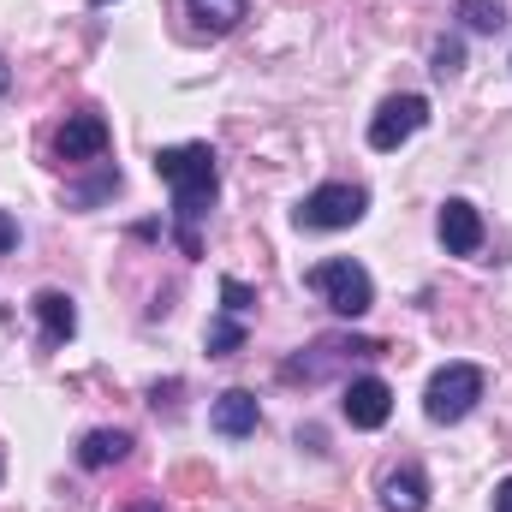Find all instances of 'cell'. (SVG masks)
<instances>
[{
  "mask_svg": "<svg viewBox=\"0 0 512 512\" xmlns=\"http://www.w3.org/2000/svg\"><path fill=\"white\" fill-rule=\"evenodd\" d=\"M382 507L387 512H423L429 507V477L417 465H399L382 477Z\"/></svg>",
  "mask_w": 512,
  "mask_h": 512,
  "instance_id": "cell-11",
  "label": "cell"
},
{
  "mask_svg": "<svg viewBox=\"0 0 512 512\" xmlns=\"http://www.w3.org/2000/svg\"><path fill=\"white\" fill-rule=\"evenodd\" d=\"M340 411H346L352 429H382L387 417H393V387H387L382 376H358V382L346 387Z\"/></svg>",
  "mask_w": 512,
  "mask_h": 512,
  "instance_id": "cell-6",
  "label": "cell"
},
{
  "mask_svg": "<svg viewBox=\"0 0 512 512\" xmlns=\"http://www.w3.org/2000/svg\"><path fill=\"white\" fill-rule=\"evenodd\" d=\"M459 18H465V30H501L507 6L501 0H459Z\"/></svg>",
  "mask_w": 512,
  "mask_h": 512,
  "instance_id": "cell-15",
  "label": "cell"
},
{
  "mask_svg": "<svg viewBox=\"0 0 512 512\" xmlns=\"http://www.w3.org/2000/svg\"><path fill=\"white\" fill-rule=\"evenodd\" d=\"M6 84H12V72H6V60H0V96H6Z\"/></svg>",
  "mask_w": 512,
  "mask_h": 512,
  "instance_id": "cell-21",
  "label": "cell"
},
{
  "mask_svg": "<svg viewBox=\"0 0 512 512\" xmlns=\"http://www.w3.org/2000/svg\"><path fill=\"white\" fill-rule=\"evenodd\" d=\"M102 149H108V120H102V114H72V120L60 126V137H54V155L72 161V167L96 161Z\"/></svg>",
  "mask_w": 512,
  "mask_h": 512,
  "instance_id": "cell-7",
  "label": "cell"
},
{
  "mask_svg": "<svg viewBox=\"0 0 512 512\" xmlns=\"http://www.w3.org/2000/svg\"><path fill=\"white\" fill-rule=\"evenodd\" d=\"M126 453H131L126 429H90V435L78 441V465H84V471H108V465H120Z\"/></svg>",
  "mask_w": 512,
  "mask_h": 512,
  "instance_id": "cell-12",
  "label": "cell"
},
{
  "mask_svg": "<svg viewBox=\"0 0 512 512\" xmlns=\"http://www.w3.org/2000/svg\"><path fill=\"white\" fill-rule=\"evenodd\" d=\"M310 292H322L340 316H364V310L376 304V280H370L352 256H328V262H316V268H310Z\"/></svg>",
  "mask_w": 512,
  "mask_h": 512,
  "instance_id": "cell-4",
  "label": "cell"
},
{
  "mask_svg": "<svg viewBox=\"0 0 512 512\" xmlns=\"http://www.w3.org/2000/svg\"><path fill=\"white\" fill-rule=\"evenodd\" d=\"M155 179H167L173 191V221H179V251L197 256V221L209 215L215 191H221V173H215V149L209 143H173L155 155Z\"/></svg>",
  "mask_w": 512,
  "mask_h": 512,
  "instance_id": "cell-1",
  "label": "cell"
},
{
  "mask_svg": "<svg viewBox=\"0 0 512 512\" xmlns=\"http://www.w3.org/2000/svg\"><path fill=\"white\" fill-rule=\"evenodd\" d=\"M185 6H191V18H197L203 30H215V36L239 30V24H245V12H251V0H185Z\"/></svg>",
  "mask_w": 512,
  "mask_h": 512,
  "instance_id": "cell-13",
  "label": "cell"
},
{
  "mask_svg": "<svg viewBox=\"0 0 512 512\" xmlns=\"http://www.w3.org/2000/svg\"><path fill=\"white\" fill-rule=\"evenodd\" d=\"M30 310H36V322H42V346H66L72 334H78V310H72V298L66 292H36L30 298Z\"/></svg>",
  "mask_w": 512,
  "mask_h": 512,
  "instance_id": "cell-10",
  "label": "cell"
},
{
  "mask_svg": "<svg viewBox=\"0 0 512 512\" xmlns=\"http://www.w3.org/2000/svg\"><path fill=\"white\" fill-rule=\"evenodd\" d=\"M364 209H370V191L364 185H316L298 203V227L304 233H340V227H358Z\"/></svg>",
  "mask_w": 512,
  "mask_h": 512,
  "instance_id": "cell-3",
  "label": "cell"
},
{
  "mask_svg": "<svg viewBox=\"0 0 512 512\" xmlns=\"http://www.w3.org/2000/svg\"><path fill=\"white\" fill-rule=\"evenodd\" d=\"M12 245H18V227H12V215H6V209H0V256L12 251Z\"/></svg>",
  "mask_w": 512,
  "mask_h": 512,
  "instance_id": "cell-18",
  "label": "cell"
},
{
  "mask_svg": "<svg viewBox=\"0 0 512 512\" xmlns=\"http://www.w3.org/2000/svg\"><path fill=\"white\" fill-rule=\"evenodd\" d=\"M459 66H465V42H459V36H441V42H435V72L453 78Z\"/></svg>",
  "mask_w": 512,
  "mask_h": 512,
  "instance_id": "cell-17",
  "label": "cell"
},
{
  "mask_svg": "<svg viewBox=\"0 0 512 512\" xmlns=\"http://www.w3.org/2000/svg\"><path fill=\"white\" fill-rule=\"evenodd\" d=\"M423 126H429V102L423 96H387L376 108V120H370V149H399Z\"/></svg>",
  "mask_w": 512,
  "mask_h": 512,
  "instance_id": "cell-5",
  "label": "cell"
},
{
  "mask_svg": "<svg viewBox=\"0 0 512 512\" xmlns=\"http://www.w3.org/2000/svg\"><path fill=\"white\" fill-rule=\"evenodd\" d=\"M126 512H161V501H131Z\"/></svg>",
  "mask_w": 512,
  "mask_h": 512,
  "instance_id": "cell-20",
  "label": "cell"
},
{
  "mask_svg": "<svg viewBox=\"0 0 512 512\" xmlns=\"http://www.w3.org/2000/svg\"><path fill=\"white\" fill-rule=\"evenodd\" d=\"M209 423H215V435L245 441V435H256V423H262V405H256V393H245V387H227V393L215 399Z\"/></svg>",
  "mask_w": 512,
  "mask_h": 512,
  "instance_id": "cell-8",
  "label": "cell"
},
{
  "mask_svg": "<svg viewBox=\"0 0 512 512\" xmlns=\"http://www.w3.org/2000/svg\"><path fill=\"white\" fill-rule=\"evenodd\" d=\"M221 304H227V316H251L256 292L245 286V280H221Z\"/></svg>",
  "mask_w": 512,
  "mask_h": 512,
  "instance_id": "cell-16",
  "label": "cell"
},
{
  "mask_svg": "<svg viewBox=\"0 0 512 512\" xmlns=\"http://www.w3.org/2000/svg\"><path fill=\"white\" fill-rule=\"evenodd\" d=\"M495 512H512V477L501 483V489H495Z\"/></svg>",
  "mask_w": 512,
  "mask_h": 512,
  "instance_id": "cell-19",
  "label": "cell"
},
{
  "mask_svg": "<svg viewBox=\"0 0 512 512\" xmlns=\"http://www.w3.org/2000/svg\"><path fill=\"white\" fill-rule=\"evenodd\" d=\"M203 346H209V358H233L245 346V316H215L209 334H203Z\"/></svg>",
  "mask_w": 512,
  "mask_h": 512,
  "instance_id": "cell-14",
  "label": "cell"
},
{
  "mask_svg": "<svg viewBox=\"0 0 512 512\" xmlns=\"http://www.w3.org/2000/svg\"><path fill=\"white\" fill-rule=\"evenodd\" d=\"M96 6H114V0H96Z\"/></svg>",
  "mask_w": 512,
  "mask_h": 512,
  "instance_id": "cell-22",
  "label": "cell"
},
{
  "mask_svg": "<svg viewBox=\"0 0 512 512\" xmlns=\"http://www.w3.org/2000/svg\"><path fill=\"white\" fill-rule=\"evenodd\" d=\"M477 399H483V370L477 364H447V370H435L429 387H423L429 423H465L477 411Z\"/></svg>",
  "mask_w": 512,
  "mask_h": 512,
  "instance_id": "cell-2",
  "label": "cell"
},
{
  "mask_svg": "<svg viewBox=\"0 0 512 512\" xmlns=\"http://www.w3.org/2000/svg\"><path fill=\"white\" fill-rule=\"evenodd\" d=\"M441 245H447L453 256H477L483 251V215H477V203L453 197V203L441 209Z\"/></svg>",
  "mask_w": 512,
  "mask_h": 512,
  "instance_id": "cell-9",
  "label": "cell"
}]
</instances>
